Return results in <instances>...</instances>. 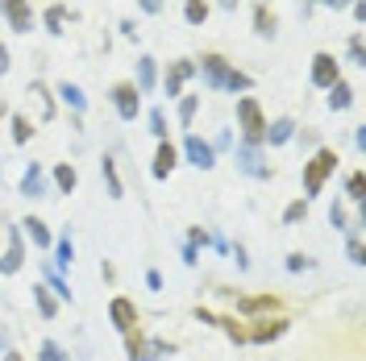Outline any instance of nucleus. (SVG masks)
Instances as JSON below:
<instances>
[{
    "instance_id": "nucleus-9",
    "label": "nucleus",
    "mask_w": 366,
    "mask_h": 361,
    "mask_svg": "<svg viewBox=\"0 0 366 361\" xmlns=\"http://www.w3.org/2000/svg\"><path fill=\"white\" fill-rule=\"evenodd\" d=\"M196 75V63L192 59H179V63H171L167 67V79H162V88H167V96H183V83Z\"/></svg>"
},
{
    "instance_id": "nucleus-4",
    "label": "nucleus",
    "mask_w": 366,
    "mask_h": 361,
    "mask_svg": "<svg viewBox=\"0 0 366 361\" xmlns=\"http://www.w3.org/2000/svg\"><path fill=\"white\" fill-rule=\"evenodd\" d=\"M287 328H292L287 316H258L254 324H246V340H250V345H271V340H279Z\"/></svg>"
},
{
    "instance_id": "nucleus-27",
    "label": "nucleus",
    "mask_w": 366,
    "mask_h": 361,
    "mask_svg": "<svg viewBox=\"0 0 366 361\" xmlns=\"http://www.w3.org/2000/svg\"><path fill=\"white\" fill-rule=\"evenodd\" d=\"M13 141H17V146H29V141H34V121H29V116H13Z\"/></svg>"
},
{
    "instance_id": "nucleus-52",
    "label": "nucleus",
    "mask_w": 366,
    "mask_h": 361,
    "mask_svg": "<svg viewBox=\"0 0 366 361\" xmlns=\"http://www.w3.org/2000/svg\"><path fill=\"white\" fill-rule=\"evenodd\" d=\"M320 4H333V9H342V4H350V0H320Z\"/></svg>"
},
{
    "instance_id": "nucleus-12",
    "label": "nucleus",
    "mask_w": 366,
    "mask_h": 361,
    "mask_svg": "<svg viewBox=\"0 0 366 361\" xmlns=\"http://www.w3.org/2000/svg\"><path fill=\"white\" fill-rule=\"evenodd\" d=\"M183 154H187V162H192V166H200V171H208V166L217 162L212 146H208L204 137H196V133H187V141H183Z\"/></svg>"
},
{
    "instance_id": "nucleus-46",
    "label": "nucleus",
    "mask_w": 366,
    "mask_h": 361,
    "mask_svg": "<svg viewBox=\"0 0 366 361\" xmlns=\"http://www.w3.org/2000/svg\"><path fill=\"white\" fill-rule=\"evenodd\" d=\"M233 146V137L229 133H217V141H212V154H221V150H229Z\"/></svg>"
},
{
    "instance_id": "nucleus-42",
    "label": "nucleus",
    "mask_w": 366,
    "mask_h": 361,
    "mask_svg": "<svg viewBox=\"0 0 366 361\" xmlns=\"http://www.w3.org/2000/svg\"><path fill=\"white\" fill-rule=\"evenodd\" d=\"M187 245H196V249H200V245H212V233H204L200 225L187 228Z\"/></svg>"
},
{
    "instance_id": "nucleus-8",
    "label": "nucleus",
    "mask_w": 366,
    "mask_h": 361,
    "mask_svg": "<svg viewBox=\"0 0 366 361\" xmlns=\"http://www.w3.org/2000/svg\"><path fill=\"white\" fill-rule=\"evenodd\" d=\"M109 320H113V328H121V332L137 328V303L125 299V295H117L113 303H109Z\"/></svg>"
},
{
    "instance_id": "nucleus-54",
    "label": "nucleus",
    "mask_w": 366,
    "mask_h": 361,
    "mask_svg": "<svg viewBox=\"0 0 366 361\" xmlns=\"http://www.w3.org/2000/svg\"><path fill=\"white\" fill-rule=\"evenodd\" d=\"M0 121H4V100H0Z\"/></svg>"
},
{
    "instance_id": "nucleus-33",
    "label": "nucleus",
    "mask_w": 366,
    "mask_h": 361,
    "mask_svg": "<svg viewBox=\"0 0 366 361\" xmlns=\"http://www.w3.org/2000/svg\"><path fill=\"white\" fill-rule=\"evenodd\" d=\"M63 25H67V9H63V4L46 9V29H50V34H63Z\"/></svg>"
},
{
    "instance_id": "nucleus-14",
    "label": "nucleus",
    "mask_w": 366,
    "mask_h": 361,
    "mask_svg": "<svg viewBox=\"0 0 366 361\" xmlns=\"http://www.w3.org/2000/svg\"><path fill=\"white\" fill-rule=\"evenodd\" d=\"M179 166V150L171 146V141H159V154H154V166H150V175L154 179H171V171Z\"/></svg>"
},
{
    "instance_id": "nucleus-39",
    "label": "nucleus",
    "mask_w": 366,
    "mask_h": 361,
    "mask_svg": "<svg viewBox=\"0 0 366 361\" xmlns=\"http://www.w3.org/2000/svg\"><path fill=\"white\" fill-rule=\"evenodd\" d=\"M345 249H350V262H354V266H362V262H366V253H362V237H358V233H350V245H345Z\"/></svg>"
},
{
    "instance_id": "nucleus-37",
    "label": "nucleus",
    "mask_w": 366,
    "mask_h": 361,
    "mask_svg": "<svg viewBox=\"0 0 366 361\" xmlns=\"http://www.w3.org/2000/svg\"><path fill=\"white\" fill-rule=\"evenodd\" d=\"M312 266H317V262H312L308 253H287V270L292 274H304V270H312Z\"/></svg>"
},
{
    "instance_id": "nucleus-3",
    "label": "nucleus",
    "mask_w": 366,
    "mask_h": 361,
    "mask_svg": "<svg viewBox=\"0 0 366 361\" xmlns=\"http://www.w3.org/2000/svg\"><path fill=\"white\" fill-rule=\"evenodd\" d=\"M237 129H242V141H246V146H262L267 116H262V108H258L254 96H242V100H237Z\"/></svg>"
},
{
    "instance_id": "nucleus-32",
    "label": "nucleus",
    "mask_w": 366,
    "mask_h": 361,
    "mask_svg": "<svg viewBox=\"0 0 366 361\" xmlns=\"http://www.w3.org/2000/svg\"><path fill=\"white\" fill-rule=\"evenodd\" d=\"M196 108H200V96H183V100H179V125H183V129H192Z\"/></svg>"
},
{
    "instance_id": "nucleus-20",
    "label": "nucleus",
    "mask_w": 366,
    "mask_h": 361,
    "mask_svg": "<svg viewBox=\"0 0 366 361\" xmlns=\"http://www.w3.org/2000/svg\"><path fill=\"white\" fill-rule=\"evenodd\" d=\"M42 283H46V287H50V291H54V299H63V303H67V299H71V287H67V283H63V274L54 270L50 262H42Z\"/></svg>"
},
{
    "instance_id": "nucleus-21",
    "label": "nucleus",
    "mask_w": 366,
    "mask_h": 361,
    "mask_svg": "<svg viewBox=\"0 0 366 361\" xmlns=\"http://www.w3.org/2000/svg\"><path fill=\"white\" fill-rule=\"evenodd\" d=\"M54 262H50V266H54V270L63 274V270H71V258H75V245H71V237H59V241H54Z\"/></svg>"
},
{
    "instance_id": "nucleus-50",
    "label": "nucleus",
    "mask_w": 366,
    "mask_h": 361,
    "mask_svg": "<svg viewBox=\"0 0 366 361\" xmlns=\"http://www.w3.org/2000/svg\"><path fill=\"white\" fill-rule=\"evenodd\" d=\"M4 349H9V328L0 324V353H4Z\"/></svg>"
},
{
    "instance_id": "nucleus-26",
    "label": "nucleus",
    "mask_w": 366,
    "mask_h": 361,
    "mask_svg": "<svg viewBox=\"0 0 366 361\" xmlns=\"http://www.w3.org/2000/svg\"><path fill=\"white\" fill-rule=\"evenodd\" d=\"M100 175H104V183H109V195H113V200H121V195H125V187H121V175H117V162L113 158L100 162Z\"/></svg>"
},
{
    "instance_id": "nucleus-5",
    "label": "nucleus",
    "mask_w": 366,
    "mask_h": 361,
    "mask_svg": "<svg viewBox=\"0 0 366 361\" xmlns=\"http://www.w3.org/2000/svg\"><path fill=\"white\" fill-rule=\"evenodd\" d=\"M225 299H233L237 303V312L242 316H271V312H279V295H233V291H221Z\"/></svg>"
},
{
    "instance_id": "nucleus-11",
    "label": "nucleus",
    "mask_w": 366,
    "mask_h": 361,
    "mask_svg": "<svg viewBox=\"0 0 366 361\" xmlns=\"http://www.w3.org/2000/svg\"><path fill=\"white\" fill-rule=\"evenodd\" d=\"M337 79H342L337 59H333V54H317V59H312V83H317V88H333Z\"/></svg>"
},
{
    "instance_id": "nucleus-38",
    "label": "nucleus",
    "mask_w": 366,
    "mask_h": 361,
    "mask_svg": "<svg viewBox=\"0 0 366 361\" xmlns=\"http://www.w3.org/2000/svg\"><path fill=\"white\" fill-rule=\"evenodd\" d=\"M34 100H42V121H50V116H54V100H50V91L42 88V83H34Z\"/></svg>"
},
{
    "instance_id": "nucleus-13",
    "label": "nucleus",
    "mask_w": 366,
    "mask_h": 361,
    "mask_svg": "<svg viewBox=\"0 0 366 361\" xmlns=\"http://www.w3.org/2000/svg\"><path fill=\"white\" fill-rule=\"evenodd\" d=\"M0 13L13 21L17 34H29V29H34V13H29V4H25V0H0Z\"/></svg>"
},
{
    "instance_id": "nucleus-23",
    "label": "nucleus",
    "mask_w": 366,
    "mask_h": 361,
    "mask_svg": "<svg viewBox=\"0 0 366 361\" xmlns=\"http://www.w3.org/2000/svg\"><path fill=\"white\" fill-rule=\"evenodd\" d=\"M75 183H79L75 166H71V162H59V166H54V187H59L63 195H71V191H75Z\"/></svg>"
},
{
    "instance_id": "nucleus-7",
    "label": "nucleus",
    "mask_w": 366,
    "mask_h": 361,
    "mask_svg": "<svg viewBox=\"0 0 366 361\" xmlns=\"http://www.w3.org/2000/svg\"><path fill=\"white\" fill-rule=\"evenodd\" d=\"M113 104H117V113H121V121H137V113H142V91L134 83H117Z\"/></svg>"
},
{
    "instance_id": "nucleus-41",
    "label": "nucleus",
    "mask_w": 366,
    "mask_h": 361,
    "mask_svg": "<svg viewBox=\"0 0 366 361\" xmlns=\"http://www.w3.org/2000/svg\"><path fill=\"white\" fill-rule=\"evenodd\" d=\"M329 225L337 228V233L345 228V208H342V200H333V203H329Z\"/></svg>"
},
{
    "instance_id": "nucleus-2",
    "label": "nucleus",
    "mask_w": 366,
    "mask_h": 361,
    "mask_svg": "<svg viewBox=\"0 0 366 361\" xmlns=\"http://www.w3.org/2000/svg\"><path fill=\"white\" fill-rule=\"evenodd\" d=\"M337 150H329V146H317V154L304 162V200H312V195H320L325 191V183H329V175L337 171Z\"/></svg>"
},
{
    "instance_id": "nucleus-19",
    "label": "nucleus",
    "mask_w": 366,
    "mask_h": 361,
    "mask_svg": "<svg viewBox=\"0 0 366 361\" xmlns=\"http://www.w3.org/2000/svg\"><path fill=\"white\" fill-rule=\"evenodd\" d=\"M254 29H258L262 38H274V29H279V17H274L271 4H258V9H254Z\"/></svg>"
},
{
    "instance_id": "nucleus-40",
    "label": "nucleus",
    "mask_w": 366,
    "mask_h": 361,
    "mask_svg": "<svg viewBox=\"0 0 366 361\" xmlns=\"http://www.w3.org/2000/svg\"><path fill=\"white\" fill-rule=\"evenodd\" d=\"M150 133L159 137V141H167V116H162V108L150 113Z\"/></svg>"
},
{
    "instance_id": "nucleus-44",
    "label": "nucleus",
    "mask_w": 366,
    "mask_h": 361,
    "mask_svg": "<svg viewBox=\"0 0 366 361\" xmlns=\"http://www.w3.org/2000/svg\"><path fill=\"white\" fill-rule=\"evenodd\" d=\"M350 63H362V38L358 34L350 38Z\"/></svg>"
},
{
    "instance_id": "nucleus-53",
    "label": "nucleus",
    "mask_w": 366,
    "mask_h": 361,
    "mask_svg": "<svg viewBox=\"0 0 366 361\" xmlns=\"http://www.w3.org/2000/svg\"><path fill=\"white\" fill-rule=\"evenodd\" d=\"M221 4H225V9H233V4H237V0H221Z\"/></svg>"
},
{
    "instance_id": "nucleus-24",
    "label": "nucleus",
    "mask_w": 366,
    "mask_h": 361,
    "mask_svg": "<svg viewBox=\"0 0 366 361\" xmlns=\"http://www.w3.org/2000/svg\"><path fill=\"white\" fill-rule=\"evenodd\" d=\"M217 328H225V337L233 340V345H250V340H246V324L237 316H217Z\"/></svg>"
},
{
    "instance_id": "nucleus-29",
    "label": "nucleus",
    "mask_w": 366,
    "mask_h": 361,
    "mask_svg": "<svg viewBox=\"0 0 366 361\" xmlns=\"http://www.w3.org/2000/svg\"><path fill=\"white\" fill-rule=\"evenodd\" d=\"M59 96H63V104H71V108H75V116H79L84 108H88V100H84V91L75 88V83H63V88H59Z\"/></svg>"
},
{
    "instance_id": "nucleus-49",
    "label": "nucleus",
    "mask_w": 366,
    "mask_h": 361,
    "mask_svg": "<svg viewBox=\"0 0 366 361\" xmlns=\"http://www.w3.org/2000/svg\"><path fill=\"white\" fill-rule=\"evenodd\" d=\"M0 357H4V361H25L21 353H17V349H4V353H0Z\"/></svg>"
},
{
    "instance_id": "nucleus-10",
    "label": "nucleus",
    "mask_w": 366,
    "mask_h": 361,
    "mask_svg": "<svg viewBox=\"0 0 366 361\" xmlns=\"http://www.w3.org/2000/svg\"><path fill=\"white\" fill-rule=\"evenodd\" d=\"M25 266V241L17 228H9V249H4V258H0V274H17Z\"/></svg>"
},
{
    "instance_id": "nucleus-47",
    "label": "nucleus",
    "mask_w": 366,
    "mask_h": 361,
    "mask_svg": "<svg viewBox=\"0 0 366 361\" xmlns=\"http://www.w3.org/2000/svg\"><path fill=\"white\" fill-rule=\"evenodd\" d=\"M146 287H150V291H162V274L159 270H146Z\"/></svg>"
},
{
    "instance_id": "nucleus-35",
    "label": "nucleus",
    "mask_w": 366,
    "mask_h": 361,
    "mask_svg": "<svg viewBox=\"0 0 366 361\" xmlns=\"http://www.w3.org/2000/svg\"><path fill=\"white\" fill-rule=\"evenodd\" d=\"M300 220H308V200L287 203V212H283V225H300Z\"/></svg>"
},
{
    "instance_id": "nucleus-6",
    "label": "nucleus",
    "mask_w": 366,
    "mask_h": 361,
    "mask_svg": "<svg viewBox=\"0 0 366 361\" xmlns=\"http://www.w3.org/2000/svg\"><path fill=\"white\" fill-rule=\"evenodd\" d=\"M233 158H237V171L242 175H250V179H271V166H267V158H262V150L258 146H237L233 150Z\"/></svg>"
},
{
    "instance_id": "nucleus-36",
    "label": "nucleus",
    "mask_w": 366,
    "mask_h": 361,
    "mask_svg": "<svg viewBox=\"0 0 366 361\" xmlns=\"http://www.w3.org/2000/svg\"><path fill=\"white\" fill-rule=\"evenodd\" d=\"M38 361H71V357L54 345V340H42V345H38Z\"/></svg>"
},
{
    "instance_id": "nucleus-25",
    "label": "nucleus",
    "mask_w": 366,
    "mask_h": 361,
    "mask_svg": "<svg viewBox=\"0 0 366 361\" xmlns=\"http://www.w3.org/2000/svg\"><path fill=\"white\" fill-rule=\"evenodd\" d=\"M350 104H354V91H350V83H345V79H337V83L329 88V108L337 113V108H350Z\"/></svg>"
},
{
    "instance_id": "nucleus-45",
    "label": "nucleus",
    "mask_w": 366,
    "mask_h": 361,
    "mask_svg": "<svg viewBox=\"0 0 366 361\" xmlns=\"http://www.w3.org/2000/svg\"><path fill=\"white\" fill-rule=\"evenodd\" d=\"M200 262V249L196 245H183V266H196Z\"/></svg>"
},
{
    "instance_id": "nucleus-1",
    "label": "nucleus",
    "mask_w": 366,
    "mask_h": 361,
    "mask_svg": "<svg viewBox=\"0 0 366 361\" xmlns=\"http://www.w3.org/2000/svg\"><path fill=\"white\" fill-rule=\"evenodd\" d=\"M196 71L204 75L208 88H217V91H250V88H254L250 75H246V71H237V67H229L221 54H204Z\"/></svg>"
},
{
    "instance_id": "nucleus-16",
    "label": "nucleus",
    "mask_w": 366,
    "mask_h": 361,
    "mask_svg": "<svg viewBox=\"0 0 366 361\" xmlns=\"http://www.w3.org/2000/svg\"><path fill=\"white\" fill-rule=\"evenodd\" d=\"M292 137H296V121H292V116H279V121H271V125H267L262 141H267V146H287Z\"/></svg>"
},
{
    "instance_id": "nucleus-48",
    "label": "nucleus",
    "mask_w": 366,
    "mask_h": 361,
    "mask_svg": "<svg viewBox=\"0 0 366 361\" xmlns=\"http://www.w3.org/2000/svg\"><path fill=\"white\" fill-rule=\"evenodd\" d=\"M142 9H146V13H159V9H162V0H142Z\"/></svg>"
},
{
    "instance_id": "nucleus-31",
    "label": "nucleus",
    "mask_w": 366,
    "mask_h": 361,
    "mask_svg": "<svg viewBox=\"0 0 366 361\" xmlns=\"http://www.w3.org/2000/svg\"><path fill=\"white\" fill-rule=\"evenodd\" d=\"M345 195H350L354 203H362V200H366V175H362V171H354V175L345 179Z\"/></svg>"
},
{
    "instance_id": "nucleus-15",
    "label": "nucleus",
    "mask_w": 366,
    "mask_h": 361,
    "mask_svg": "<svg viewBox=\"0 0 366 361\" xmlns=\"http://www.w3.org/2000/svg\"><path fill=\"white\" fill-rule=\"evenodd\" d=\"M21 195H25V200H42V195H46V175H42V166H38V162H29V166H25Z\"/></svg>"
},
{
    "instance_id": "nucleus-43",
    "label": "nucleus",
    "mask_w": 366,
    "mask_h": 361,
    "mask_svg": "<svg viewBox=\"0 0 366 361\" xmlns=\"http://www.w3.org/2000/svg\"><path fill=\"white\" fill-rule=\"evenodd\" d=\"M192 316L200 320V324H212V328H217V312H208L204 303H200V307H192Z\"/></svg>"
},
{
    "instance_id": "nucleus-17",
    "label": "nucleus",
    "mask_w": 366,
    "mask_h": 361,
    "mask_svg": "<svg viewBox=\"0 0 366 361\" xmlns=\"http://www.w3.org/2000/svg\"><path fill=\"white\" fill-rule=\"evenodd\" d=\"M21 228L29 233V241H34L38 249H50V245H54V233H50V228H46L42 220H38V216H25Z\"/></svg>"
},
{
    "instance_id": "nucleus-51",
    "label": "nucleus",
    "mask_w": 366,
    "mask_h": 361,
    "mask_svg": "<svg viewBox=\"0 0 366 361\" xmlns=\"http://www.w3.org/2000/svg\"><path fill=\"white\" fill-rule=\"evenodd\" d=\"M4 71H9V50L0 46V75H4Z\"/></svg>"
},
{
    "instance_id": "nucleus-34",
    "label": "nucleus",
    "mask_w": 366,
    "mask_h": 361,
    "mask_svg": "<svg viewBox=\"0 0 366 361\" xmlns=\"http://www.w3.org/2000/svg\"><path fill=\"white\" fill-rule=\"evenodd\" d=\"M183 17H187V25H204L208 21V4L204 0H187V13H183Z\"/></svg>"
},
{
    "instance_id": "nucleus-30",
    "label": "nucleus",
    "mask_w": 366,
    "mask_h": 361,
    "mask_svg": "<svg viewBox=\"0 0 366 361\" xmlns=\"http://www.w3.org/2000/svg\"><path fill=\"white\" fill-rule=\"evenodd\" d=\"M171 353H175V345H171V340H146V361H167L171 357Z\"/></svg>"
},
{
    "instance_id": "nucleus-28",
    "label": "nucleus",
    "mask_w": 366,
    "mask_h": 361,
    "mask_svg": "<svg viewBox=\"0 0 366 361\" xmlns=\"http://www.w3.org/2000/svg\"><path fill=\"white\" fill-rule=\"evenodd\" d=\"M137 91H154V59H142L137 63Z\"/></svg>"
},
{
    "instance_id": "nucleus-18",
    "label": "nucleus",
    "mask_w": 366,
    "mask_h": 361,
    "mask_svg": "<svg viewBox=\"0 0 366 361\" xmlns=\"http://www.w3.org/2000/svg\"><path fill=\"white\" fill-rule=\"evenodd\" d=\"M34 303H38V316H42V320L59 316V299H54V291H50L46 283H38V287H34Z\"/></svg>"
},
{
    "instance_id": "nucleus-22",
    "label": "nucleus",
    "mask_w": 366,
    "mask_h": 361,
    "mask_svg": "<svg viewBox=\"0 0 366 361\" xmlns=\"http://www.w3.org/2000/svg\"><path fill=\"white\" fill-rule=\"evenodd\" d=\"M146 332H142V328H129V332H125V353H129V361H146Z\"/></svg>"
}]
</instances>
